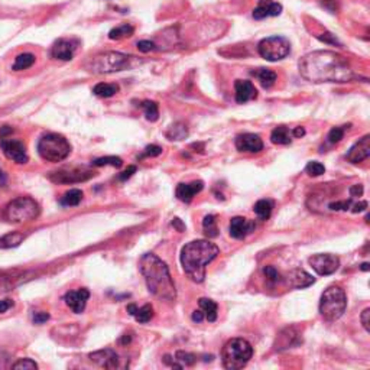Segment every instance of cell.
Segmentation results:
<instances>
[{"mask_svg": "<svg viewBox=\"0 0 370 370\" xmlns=\"http://www.w3.org/2000/svg\"><path fill=\"white\" fill-rule=\"evenodd\" d=\"M198 304H200L201 310H202L207 320L210 321V322H214V321L217 320V308L219 307H217V304L214 301L209 300V298H200Z\"/></svg>", "mask_w": 370, "mask_h": 370, "instance_id": "f1b7e54d", "label": "cell"}, {"mask_svg": "<svg viewBox=\"0 0 370 370\" xmlns=\"http://www.w3.org/2000/svg\"><path fill=\"white\" fill-rule=\"evenodd\" d=\"M263 275L268 278V280H269L270 283H278V282H280L282 278H283L279 272H278V269L273 268V266H270V265H268V266L263 268Z\"/></svg>", "mask_w": 370, "mask_h": 370, "instance_id": "60d3db41", "label": "cell"}, {"mask_svg": "<svg viewBox=\"0 0 370 370\" xmlns=\"http://www.w3.org/2000/svg\"><path fill=\"white\" fill-rule=\"evenodd\" d=\"M308 263L320 276H328V275H333L336 270L339 269L340 259L336 255L318 253V255H312L308 259Z\"/></svg>", "mask_w": 370, "mask_h": 370, "instance_id": "30bf717a", "label": "cell"}, {"mask_svg": "<svg viewBox=\"0 0 370 370\" xmlns=\"http://www.w3.org/2000/svg\"><path fill=\"white\" fill-rule=\"evenodd\" d=\"M282 280H285L291 288L304 290V288L311 286L315 282V278H312L310 273L304 269H292L285 278H282Z\"/></svg>", "mask_w": 370, "mask_h": 370, "instance_id": "e0dca14e", "label": "cell"}, {"mask_svg": "<svg viewBox=\"0 0 370 370\" xmlns=\"http://www.w3.org/2000/svg\"><path fill=\"white\" fill-rule=\"evenodd\" d=\"M282 13V5L275 0H259L258 6L253 10L255 19H265L270 16H279Z\"/></svg>", "mask_w": 370, "mask_h": 370, "instance_id": "ffe728a7", "label": "cell"}, {"mask_svg": "<svg viewBox=\"0 0 370 370\" xmlns=\"http://www.w3.org/2000/svg\"><path fill=\"white\" fill-rule=\"evenodd\" d=\"M349 192H350L351 197H361L363 195V185H360V184L351 185Z\"/></svg>", "mask_w": 370, "mask_h": 370, "instance_id": "f907efd6", "label": "cell"}, {"mask_svg": "<svg viewBox=\"0 0 370 370\" xmlns=\"http://www.w3.org/2000/svg\"><path fill=\"white\" fill-rule=\"evenodd\" d=\"M255 227H256L255 221L248 220L244 217H233L230 220L229 231H230V236L233 239L241 240L252 231H255Z\"/></svg>", "mask_w": 370, "mask_h": 370, "instance_id": "ac0fdd59", "label": "cell"}, {"mask_svg": "<svg viewBox=\"0 0 370 370\" xmlns=\"http://www.w3.org/2000/svg\"><path fill=\"white\" fill-rule=\"evenodd\" d=\"M130 60H132V57L129 55L110 51V52H104L96 57H91L90 60L86 62V68L93 74H109V72H116V71L128 68Z\"/></svg>", "mask_w": 370, "mask_h": 370, "instance_id": "52a82bcc", "label": "cell"}, {"mask_svg": "<svg viewBox=\"0 0 370 370\" xmlns=\"http://www.w3.org/2000/svg\"><path fill=\"white\" fill-rule=\"evenodd\" d=\"M25 240V234L20 231H13L0 239V249H10L19 246L22 241Z\"/></svg>", "mask_w": 370, "mask_h": 370, "instance_id": "4316f807", "label": "cell"}, {"mask_svg": "<svg viewBox=\"0 0 370 370\" xmlns=\"http://www.w3.org/2000/svg\"><path fill=\"white\" fill-rule=\"evenodd\" d=\"M89 298H90V292L86 290V288H81L78 291H70L64 297L65 304L75 314H81L83 311L86 310V304H87Z\"/></svg>", "mask_w": 370, "mask_h": 370, "instance_id": "9a60e30c", "label": "cell"}, {"mask_svg": "<svg viewBox=\"0 0 370 370\" xmlns=\"http://www.w3.org/2000/svg\"><path fill=\"white\" fill-rule=\"evenodd\" d=\"M304 135H305V129L301 128V126H298V128H295V129L292 130V136H294V138H302Z\"/></svg>", "mask_w": 370, "mask_h": 370, "instance_id": "9f6ffc18", "label": "cell"}, {"mask_svg": "<svg viewBox=\"0 0 370 370\" xmlns=\"http://www.w3.org/2000/svg\"><path fill=\"white\" fill-rule=\"evenodd\" d=\"M351 211L353 213H361L367 209V202L366 201H360V202H356V204H351Z\"/></svg>", "mask_w": 370, "mask_h": 370, "instance_id": "816d5d0a", "label": "cell"}, {"mask_svg": "<svg viewBox=\"0 0 370 370\" xmlns=\"http://www.w3.org/2000/svg\"><path fill=\"white\" fill-rule=\"evenodd\" d=\"M128 312L132 317H135L136 321L140 324H146L153 318V308L150 304H146L140 308H138L135 304H130V305H128Z\"/></svg>", "mask_w": 370, "mask_h": 370, "instance_id": "cb8c5ba5", "label": "cell"}, {"mask_svg": "<svg viewBox=\"0 0 370 370\" xmlns=\"http://www.w3.org/2000/svg\"><path fill=\"white\" fill-rule=\"evenodd\" d=\"M317 38L320 40H322V42H325V44H331V45H339V47H341V44L339 42V39L336 38V35L328 33V32L321 33V35H317Z\"/></svg>", "mask_w": 370, "mask_h": 370, "instance_id": "f6af8a7d", "label": "cell"}, {"mask_svg": "<svg viewBox=\"0 0 370 370\" xmlns=\"http://www.w3.org/2000/svg\"><path fill=\"white\" fill-rule=\"evenodd\" d=\"M91 361L97 363L99 366L104 367V369H114L119 366V356L117 353L111 349H106V350L94 351L90 354Z\"/></svg>", "mask_w": 370, "mask_h": 370, "instance_id": "44dd1931", "label": "cell"}, {"mask_svg": "<svg viewBox=\"0 0 370 370\" xmlns=\"http://www.w3.org/2000/svg\"><path fill=\"white\" fill-rule=\"evenodd\" d=\"M94 167H106V165H110L114 168H120L123 165V160L119 156H103V158H97L91 162Z\"/></svg>", "mask_w": 370, "mask_h": 370, "instance_id": "8d00e7d4", "label": "cell"}, {"mask_svg": "<svg viewBox=\"0 0 370 370\" xmlns=\"http://www.w3.org/2000/svg\"><path fill=\"white\" fill-rule=\"evenodd\" d=\"M236 148L239 152H248V153H258L263 149V142L259 135L255 133H243L236 138Z\"/></svg>", "mask_w": 370, "mask_h": 370, "instance_id": "5bb4252c", "label": "cell"}, {"mask_svg": "<svg viewBox=\"0 0 370 370\" xmlns=\"http://www.w3.org/2000/svg\"><path fill=\"white\" fill-rule=\"evenodd\" d=\"M32 320H33L35 324H44V322H47V321L50 320V314L48 312H44V311L35 312L33 317H32Z\"/></svg>", "mask_w": 370, "mask_h": 370, "instance_id": "7dc6e473", "label": "cell"}, {"mask_svg": "<svg viewBox=\"0 0 370 370\" xmlns=\"http://www.w3.org/2000/svg\"><path fill=\"white\" fill-rule=\"evenodd\" d=\"M346 308H347V297L341 286L333 285L322 292L320 301V314L324 320H339L344 314Z\"/></svg>", "mask_w": 370, "mask_h": 370, "instance_id": "5b68a950", "label": "cell"}, {"mask_svg": "<svg viewBox=\"0 0 370 370\" xmlns=\"http://www.w3.org/2000/svg\"><path fill=\"white\" fill-rule=\"evenodd\" d=\"M253 356V347L244 339H231L221 351L223 366L229 370L243 369Z\"/></svg>", "mask_w": 370, "mask_h": 370, "instance_id": "277c9868", "label": "cell"}, {"mask_svg": "<svg viewBox=\"0 0 370 370\" xmlns=\"http://www.w3.org/2000/svg\"><path fill=\"white\" fill-rule=\"evenodd\" d=\"M38 153L44 160L61 162L68 158L71 153V145L62 135L47 133L38 142Z\"/></svg>", "mask_w": 370, "mask_h": 370, "instance_id": "8992f818", "label": "cell"}, {"mask_svg": "<svg viewBox=\"0 0 370 370\" xmlns=\"http://www.w3.org/2000/svg\"><path fill=\"white\" fill-rule=\"evenodd\" d=\"M138 50L140 52H150V51H155L156 50V45L153 44V42H150V40H139L138 42Z\"/></svg>", "mask_w": 370, "mask_h": 370, "instance_id": "bcb514c9", "label": "cell"}, {"mask_svg": "<svg viewBox=\"0 0 370 370\" xmlns=\"http://www.w3.org/2000/svg\"><path fill=\"white\" fill-rule=\"evenodd\" d=\"M75 42L71 39H58L51 48L52 58L61 61H70L74 57L75 52Z\"/></svg>", "mask_w": 370, "mask_h": 370, "instance_id": "d6986e66", "label": "cell"}, {"mask_svg": "<svg viewBox=\"0 0 370 370\" xmlns=\"http://www.w3.org/2000/svg\"><path fill=\"white\" fill-rule=\"evenodd\" d=\"M305 172L310 175V177H320L325 172V167L321 163V162H317V160H311L307 163L305 167Z\"/></svg>", "mask_w": 370, "mask_h": 370, "instance_id": "ab89813d", "label": "cell"}, {"mask_svg": "<svg viewBox=\"0 0 370 370\" xmlns=\"http://www.w3.org/2000/svg\"><path fill=\"white\" fill-rule=\"evenodd\" d=\"M13 369H23V370H33V369H38V364L35 363L33 360H30V359H20L19 361H16L13 366H12Z\"/></svg>", "mask_w": 370, "mask_h": 370, "instance_id": "b9f144b4", "label": "cell"}, {"mask_svg": "<svg viewBox=\"0 0 370 370\" xmlns=\"http://www.w3.org/2000/svg\"><path fill=\"white\" fill-rule=\"evenodd\" d=\"M35 64V55L29 54V52H25V54H20L16 57L15 64H13V71H22L28 70L32 65Z\"/></svg>", "mask_w": 370, "mask_h": 370, "instance_id": "836d02e7", "label": "cell"}, {"mask_svg": "<svg viewBox=\"0 0 370 370\" xmlns=\"http://www.w3.org/2000/svg\"><path fill=\"white\" fill-rule=\"evenodd\" d=\"M202 230H204V234L209 239H214V237L219 236V229H217V223H216V216L214 214H209V216L204 217Z\"/></svg>", "mask_w": 370, "mask_h": 370, "instance_id": "d6a6232c", "label": "cell"}, {"mask_svg": "<svg viewBox=\"0 0 370 370\" xmlns=\"http://www.w3.org/2000/svg\"><path fill=\"white\" fill-rule=\"evenodd\" d=\"M12 307H13L12 300H0V312H6Z\"/></svg>", "mask_w": 370, "mask_h": 370, "instance_id": "f5cc1de1", "label": "cell"}, {"mask_svg": "<svg viewBox=\"0 0 370 370\" xmlns=\"http://www.w3.org/2000/svg\"><path fill=\"white\" fill-rule=\"evenodd\" d=\"M0 148L3 150L5 156L8 159L13 160L16 163H26L28 162V153L25 143L22 140L12 139L9 136L0 138Z\"/></svg>", "mask_w": 370, "mask_h": 370, "instance_id": "8fae6325", "label": "cell"}, {"mask_svg": "<svg viewBox=\"0 0 370 370\" xmlns=\"http://www.w3.org/2000/svg\"><path fill=\"white\" fill-rule=\"evenodd\" d=\"M8 184V175L5 171L0 170V187H5Z\"/></svg>", "mask_w": 370, "mask_h": 370, "instance_id": "6f0895ef", "label": "cell"}, {"mask_svg": "<svg viewBox=\"0 0 370 370\" xmlns=\"http://www.w3.org/2000/svg\"><path fill=\"white\" fill-rule=\"evenodd\" d=\"M140 107L145 111V116L149 121H156L159 119V110H158V104L155 101L145 100L140 103Z\"/></svg>", "mask_w": 370, "mask_h": 370, "instance_id": "d590c367", "label": "cell"}, {"mask_svg": "<svg viewBox=\"0 0 370 370\" xmlns=\"http://www.w3.org/2000/svg\"><path fill=\"white\" fill-rule=\"evenodd\" d=\"M252 75H255L259 80L260 86L263 89H269L275 84V81L278 78L275 71L269 70V68H258V70L252 71Z\"/></svg>", "mask_w": 370, "mask_h": 370, "instance_id": "484cf974", "label": "cell"}, {"mask_svg": "<svg viewBox=\"0 0 370 370\" xmlns=\"http://www.w3.org/2000/svg\"><path fill=\"white\" fill-rule=\"evenodd\" d=\"M188 136V129L184 123H175L167 132V138L170 140H182Z\"/></svg>", "mask_w": 370, "mask_h": 370, "instance_id": "e575fe53", "label": "cell"}, {"mask_svg": "<svg viewBox=\"0 0 370 370\" xmlns=\"http://www.w3.org/2000/svg\"><path fill=\"white\" fill-rule=\"evenodd\" d=\"M140 273L152 295L163 301H175L177 291L168 266L153 253H145L139 260Z\"/></svg>", "mask_w": 370, "mask_h": 370, "instance_id": "7a4b0ae2", "label": "cell"}, {"mask_svg": "<svg viewBox=\"0 0 370 370\" xmlns=\"http://www.w3.org/2000/svg\"><path fill=\"white\" fill-rule=\"evenodd\" d=\"M130 341H132V336L130 334H123V337H121L119 343H120L121 346H125V344H129Z\"/></svg>", "mask_w": 370, "mask_h": 370, "instance_id": "680465c9", "label": "cell"}, {"mask_svg": "<svg viewBox=\"0 0 370 370\" xmlns=\"http://www.w3.org/2000/svg\"><path fill=\"white\" fill-rule=\"evenodd\" d=\"M302 343L300 333L295 330L294 327H286L280 331L278 334V337L275 339L273 343V347L276 351H283L288 350L291 347H295V346H300Z\"/></svg>", "mask_w": 370, "mask_h": 370, "instance_id": "4fadbf2b", "label": "cell"}, {"mask_svg": "<svg viewBox=\"0 0 370 370\" xmlns=\"http://www.w3.org/2000/svg\"><path fill=\"white\" fill-rule=\"evenodd\" d=\"M135 172H136V167H133V165H132V167H129V168H128L126 171H123L120 175H119V181L129 180L130 177H132Z\"/></svg>", "mask_w": 370, "mask_h": 370, "instance_id": "681fc988", "label": "cell"}, {"mask_svg": "<svg viewBox=\"0 0 370 370\" xmlns=\"http://www.w3.org/2000/svg\"><path fill=\"white\" fill-rule=\"evenodd\" d=\"M346 129H349V128H347V126H337V128H333V129L330 130V133H328V136H327L328 143H331V145L339 143V142L344 138Z\"/></svg>", "mask_w": 370, "mask_h": 370, "instance_id": "f35d334b", "label": "cell"}, {"mask_svg": "<svg viewBox=\"0 0 370 370\" xmlns=\"http://www.w3.org/2000/svg\"><path fill=\"white\" fill-rule=\"evenodd\" d=\"M162 153V148L158 146V145H149V146H146L145 150H143V153L140 155V158H148V156H158Z\"/></svg>", "mask_w": 370, "mask_h": 370, "instance_id": "ee69618b", "label": "cell"}, {"mask_svg": "<svg viewBox=\"0 0 370 370\" xmlns=\"http://www.w3.org/2000/svg\"><path fill=\"white\" fill-rule=\"evenodd\" d=\"M220 249L209 240H192L181 250V265L192 282L201 283L205 279V268L217 258Z\"/></svg>", "mask_w": 370, "mask_h": 370, "instance_id": "3957f363", "label": "cell"}, {"mask_svg": "<svg viewBox=\"0 0 370 370\" xmlns=\"http://www.w3.org/2000/svg\"><path fill=\"white\" fill-rule=\"evenodd\" d=\"M369 315H370V308H366V310L361 312V315H360L361 324H363V327H364V330L366 331H370Z\"/></svg>", "mask_w": 370, "mask_h": 370, "instance_id": "c3c4849f", "label": "cell"}, {"mask_svg": "<svg viewBox=\"0 0 370 370\" xmlns=\"http://www.w3.org/2000/svg\"><path fill=\"white\" fill-rule=\"evenodd\" d=\"M361 270H369V263H363L361 265Z\"/></svg>", "mask_w": 370, "mask_h": 370, "instance_id": "91938a15", "label": "cell"}, {"mask_svg": "<svg viewBox=\"0 0 370 370\" xmlns=\"http://www.w3.org/2000/svg\"><path fill=\"white\" fill-rule=\"evenodd\" d=\"M292 130L286 126H276L270 133V142L275 145H290L292 142Z\"/></svg>", "mask_w": 370, "mask_h": 370, "instance_id": "d4e9b609", "label": "cell"}, {"mask_svg": "<svg viewBox=\"0 0 370 370\" xmlns=\"http://www.w3.org/2000/svg\"><path fill=\"white\" fill-rule=\"evenodd\" d=\"M260 57L266 61L275 62L286 58L291 52L290 40L283 36H269L259 42L258 45Z\"/></svg>", "mask_w": 370, "mask_h": 370, "instance_id": "9c48e42d", "label": "cell"}, {"mask_svg": "<svg viewBox=\"0 0 370 370\" xmlns=\"http://www.w3.org/2000/svg\"><path fill=\"white\" fill-rule=\"evenodd\" d=\"M191 318H192L194 322H201V321L205 318V315H204V312H202V311H194Z\"/></svg>", "mask_w": 370, "mask_h": 370, "instance_id": "11a10c76", "label": "cell"}, {"mask_svg": "<svg viewBox=\"0 0 370 370\" xmlns=\"http://www.w3.org/2000/svg\"><path fill=\"white\" fill-rule=\"evenodd\" d=\"M370 156V136L366 135L363 136L359 142H356L353 146L350 148V150L347 152L346 158L349 162L351 163H359L361 160L367 159Z\"/></svg>", "mask_w": 370, "mask_h": 370, "instance_id": "2e32d148", "label": "cell"}, {"mask_svg": "<svg viewBox=\"0 0 370 370\" xmlns=\"http://www.w3.org/2000/svg\"><path fill=\"white\" fill-rule=\"evenodd\" d=\"M133 32H135V28L129 25V23H123L120 26H116V28H113V29L109 32V38L110 39H125V38H129L133 35Z\"/></svg>", "mask_w": 370, "mask_h": 370, "instance_id": "1f68e13d", "label": "cell"}, {"mask_svg": "<svg viewBox=\"0 0 370 370\" xmlns=\"http://www.w3.org/2000/svg\"><path fill=\"white\" fill-rule=\"evenodd\" d=\"M91 177H94V172L87 170H78V168H70V170L65 168V170L55 171L50 174V180L57 184H77V182L90 180Z\"/></svg>", "mask_w": 370, "mask_h": 370, "instance_id": "7c38bea8", "label": "cell"}, {"mask_svg": "<svg viewBox=\"0 0 370 370\" xmlns=\"http://www.w3.org/2000/svg\"><path fill=\"white\" fill-rule=\"evenodd\" d=\"M117 91H119V86H117V84H107V83H99V84L94 86V89H93V93H94L97 97H101V99L113 97Z\"/></svg>", "mask_w": 370, "mask_h": 370, "instance_id": "f546056e", "label": "cell"}, {"mask_svg": "<svg viewBox=\"0 0 370 370\" xmlns=\"http://www.w3.org/2000/svg\"><path fill=\"white\" fill-rule=\"evenodd\" d=\"M234 90H236V101L239 104L248 103L258 97V91L255 89L253 83L248 80H236L234 83Z\"/></svg>", "mask_w": 370, "mask_h": 370, "instance_id": "603a6c76", "label": "cell"}, {"mask_svg": "<svg viewBox=\"0 0 370 370\" xmlns=\"http://www.w3.org/2000/svg\"><path fill=\"white\" fill-rule=\"evenodd\" d=\"M272 210H273V202L270 200H259L253 207V211L256 213L259 220H268L272 214Z\"/></svg>", "mask_w": 370, "mask_h": 370, "instance_id": "4dcf8cb0", "label": "cell"}, {"mask_svg": "<svg viewBox=\"0 0 370 370\" xmlns=\"http://www.w3.org/2000/svg\"><path fill=\"white\" fill-rule=\"evenodd\" d=\"M175 360L180 363L181 366H192L195 361H197V356L192 354V353H188V351H177L175 353Z\"/></svg>", "mask_w": 370, "mask_h": 370, "instance_id": "74e56055", "label": "cell"}, {"mask_svg": "<svg viewBox=\"0 0 370 370\" xmlns=\"http://www.w3.org/2000/svg\"><path fill=\"white\" fill-rule=\"evenodd\" d=\"M300 74L311 83H347L354 74L349 61L333 51H314L300 61Z\"/></svg>", "mask_w": 370, "mask_h": 370, "instance_id": "6da1fadb", "label": "cell"}, {"mask_svg": "<svg viewBox=\"0 0 370 370\" xmlns=\"http://www.w3.org/2000/svg\"><path fill=\"white\" fill-rule=\"evenodd\" d=\"M40 213L39 204L30 197H18L6 205L5 217L10 223H28L35 220Z\"/></svg>", "mask_w": 370, "mask_h": 370, "instance_id": "ba28073f", "label": "cell"}, {"mask_svg": "<svg viewBox=\"0 0 370 370\" xmlns=\"http://www.w3.org/2000/svg\"><path fill=\"white\" fill-rule=\"evenodd\" d=\"M204 188V182L202 181H192L190 184H180L175 190V195L177 198L182 202H191L192 198L201 192Z\"/></svg>", "mask_w": 370, "mask_h": 370, "instance_id": "7402d4cb", "label": "cell"}, {"mask_svg": "<svg viewBox=\"0 0 370 370\" xmlns=\"http://www.w3.org/2000/svg\"><path fill=\"white\" fill-rule=\"evenodd\" d=\"M83 200V191L72 188V190L67 191L62 197H61L60 204L64 207H75L78 205Z\"/></svg>", "mask_w": 370, "mask_h": 370, "instance_id": "83f0119b", "label": "cell"}, {"mask_svg": "<svg viewBox=\"0 0 370 370\" xmlns=\"http://www.w3.org/2000/svg\"><path fill=\"white\" fill-rule=\"evenodd\" d=\"M351 204H353V201L351 200H343V201H336V202H331L330 205V210L333 211H347L350 210Z\"/></svg>", "mask_w": 370, "mask_h": 370, "instance_id": "7bdbcfd3", "label": "cell"}, {"mask_svg": "<svg viewBox=\"0 0 370 370\" xmlns=\"http://www.w3.org/2000/svg\"><path fill=\"white\" fill-rule=\"evenodd\" d=\"M171 224H172V226H174V227H175V229H177L178 231L185 230V224H184V223H182V220H181V219H178V217H175V219L172 220V223H171Z\"/></svg>", "mask_w": 370, "mask_h": 370, "instance_id": "db71d44e", "label": "cell"}]
</instances>
